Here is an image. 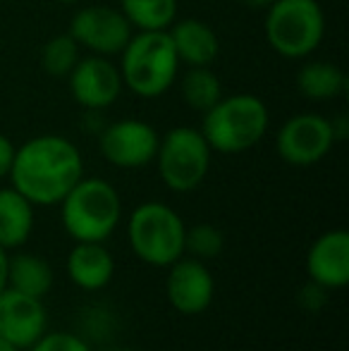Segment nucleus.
Masks as SVG:
<instances>
[{"label": "nucleus", "instance_id": "nucleus-11", "mask_svg": "<svg viewBox=\"0 0 349 351\" xmlns=\"http://www.w3.org/2000/svg\"><path fill=\"white\" fill-rule=\"evenodd\" d=\"M67 84H70L75 103L86 110H106V108L115 106L125 88L120 67L110 58L93 56V53L80 58L75 70L67 77Z\"/></svg>", "mask_w": 349, "mask_h": 351}, {"label": "nucleus", "instance_id": "nucleus-17", "mask_svg": "<svg viewBox=\"0 0 349 351\" xmlns=\"http://www.w3.org/2000/svg\"><path fill=\"white\" fill-rule=\"evenodd\" d=\"M34 204L14 186L0 189V246L5 251L19 249L32 237Z\"/></svg>", "mask_w": 349, "mask_h": 351}, {"label": "nucleus", "instance_id": "nucleus-30", "mask_svg": "<svg viewBox=\"0 0 349 351\" xmlns=\"http://www.w3.org/2000/svg\"><path fill=\"white\" fill-rule=\"evenodd\" d=\"M56 3H65V5H75V3H82V0H56Z\"/></svg>", "mask_w": 349, "mask_h": 351}, {"label": "nucleus", "instance_id": "nucleus-23", "mask_svg": "<svg viewBox=\"0 0 349 351\" xmlns=\"http://www.w3.org/2000/svg\"><path fill=\"white\" fill-rule=\"evenodd\" d=\"M223 246H225V237L215 225L201 222V225L186 227L184 251H189L194 258H199V261L215 258V256L223 251Z\"/></svg>", "mask_w": 349, "mask_h": 351}, {"label": "nucleus", "instance_id": "nucleus-28", "mask_svg": "<svg viewBox=\"0 0 349 351\" xmlns=\"http://www.w3.org/2000/svg\"><path fill=\"white\" fill-rule=\"evenodd\" d=\"M239 3L244 5V8L247 10H268L270 8V3H273V0H239Z\"/></svg>", "mask_w": 349, "mask_h": 351}, {"label": "nucleus", "instance_id": "nucleus-15", "mask_svg": "<svg viewBox=\"0 0 349 351\" xmlns=\"http://www.w3.org/2000/svg\"><path fill=\"white\" fill-rule=\"evenodd\" d=\"M168 36L173 43L180 65L186 67H213L220 53L218 34L204 19H175L168 27Z\"/></svg>", "mask_w": 349, "mask_h": 351}, {"label": "nucleus", "instance_id": "nucleus-8", "mask_svg": "<svg viewBox=\"0 0 349 351\" xmlns=\"http://www.w3.org/2000/svg\"><path fill=\"white\" fill-rule=\"evenodd\" d=\"M278 156L287 165L309 167L321 162L335 146V134H333L330 120L318 112H299L289 117L275 136Z\"/></svg>", "mask_w": 349, "mask_h": 351}, {"label": "nucleus", "instance_id": "nucleus-18", "mask_svg": "<svg viewBox=\"0 0 349 351\" xmlns=\"http://www.w3.org/2000/svg\"><path fill=\"white\" fill-rule=\"evenodd\" d=\"M297 88L306 101H333L347 91V77L337 65L326 60L304 62L297 72Z\"/></svg>", "mask_w": 349, "mask_h": 351}, {"label": "nucleus", "instance_id": "nucleus-27", "mask_svg": "<svg viewBox=\"0 0 349 351\" xmlns=\"http://www.w3.org/2000/svg\"><path fill=\"white\" fill-rule=\"evenodd\" d=\"M8 258H10L8 251L0 246V291L8 287Z\"/></svg>", "mask_w": 349, "mask_h": 351}, {"label": "nucleus", "instance_id": "nucleus-26", "mask_svg": "<svg viewBox=\"0 0 349 351\" xmlns=\"http://www.w3.org/2000/svg\"><path fill=\"white\" fill-rule=\"evenodd\" d=\"M12 158H14V143L5 134H0V180H5V177L10 175Z\"/></svg>", "mask_w": 349, "mask_h": 351}, {"label": "nucleus", "instance_id": "nucleus-6", "mask_svg": "<svg viewBox=\"0 0 349 351\" xmlns=\"http://www.w3.org/2000/svg\"><path fill=\"white\" fill-rule=\"evenodd\" d=\"M186 225L168 204L146 201L127 220V239L139 261L154 268H168L184 256Z\"/></svg>", "mask_w": 349, "mask_h": 351}, {"label": "nucleus", "instance_id": "nucleus-20", "mask_svg": "<svg viewBox=\"0 0 349 351\" xmlns=\"http://www.w3.org/2000/svg\"><path fill=\"white\" fill-rule=\"evenodd\" d=\"M120 12L136 32H168L177 19V0H120Z\"/></svg>", "mask_w": 349, "mask_h": 351}, {"label": "nucleus", "instance_id": "nucleus-19", "mask_svg": "<svg viewBox=\"0 0 349 351\" xmlns=\"http://www.w3.org/2000/svg\"><path fill=\"white\" fill-rule=\"evenodd\" d=\"M8 287L22 291V294L43 299L53 287L51 263L36 254L12 256L8 258Z\"/></svg>", "mask_w": 349, "mask_h": 351}, {"label": "nucleus", "instance_id": "nucleus-3", "mask_svg": "<svg viewBox=\"0 0 349 351\" xmlns=\"http://www.w3.org/2000/svg\"><path fill=\"white\" fill-rule=\"evenodd\" d=\"M122 84L139 98H158L170 91L180 60L168 32H136L120 53Z\"/></svg>", "mask_w": 349, "mask_h": 351}, {"label": "nucleus", "instance_id": "nucleus-24", "mask_svg": "<svg viewBox=\"0 0 349 351\" xmlns=\"http://www.w3.org/2000/svg\"><path fill=\"white\" fill-rule=\"evenodd\" d=\"M29 351H91V347L72 332H43Z\"/></svg>", "mask_w": 349, "mask_h": 351}, {"label": "nucleus", "instance_id": "nucleus-9", "mask_svg": "<svg viewBox=\"0 0 349 351\" xmlns=\"http://www.w3.org/2000/svg\"><path fill=\"white\" fill-rule=\"evenodd\" d=\"M132 34L134 29L120 12V8L110 5H86L77 10L70 24V36L80 43V48L103 58L120 56Z\"/></svg>", "mask_w": 349, "mask_h": 351}, {"label": "nucleus", "instance_id": "nucleus-14", "mask_svg": "<svg viewBox=\"0 0 349 351\" xmlns=\"http://www.w3.org/2000/svg\"><path fill=\"white\" fill-rule=\"evenodd\" d=\"M309 280L328 291L349 285V232L330 230L311 244L306 254Z\"/></svg>", "mask_w": 349, "mask_h": 351}, {"label": "nucleus", "instance_id": "nucleus-16", "mask_svg": "<svg viewBox=\"0 0 349 351\" xmlns=\"http://www.w3.org/2000/svg\"><path fill=\"white\" fill-rule=\"evenodd\" d=\"M115 275L112 254L101 241H77L67 256V278L84 291H98Z\"/></svg>", "mask_w": 349, "mask_h": 351}, {"label": "nucleus", "instance_id": "nucleus-31", "mask_svg": "<svg viewBox=\"0 0 349 351\" xmlns=\"http://www.w3.org/2000/svg\"><path fill=\"white\" fill-rule=\"evenodd\" d=\"M110 351H136V349H127V347H117V349H110Z\"/></svg>", "mask_w": 349, "mask_h": 351}, {"label": "nucleus", "instance_id": "nucleus-12", "mask_svg": "<svg viewBox=\"0 0 349 351\" xmlns=\"http://www.w3.org/2000/svg\"><path fill=\"white\" fill-rule=\"evenodd\" d=\"M46 306L36 296L5 287L0 291V339L17 349H29L46 332Z\"/></svg>", "mask_w": 349, "mask_h": 351}, {"label": "nucleus", "instance_id": "nucleus-25", "mask_svg": "<svg viewBox=\"0 0 349 351\" xmlns=\"http://www.w3.org/2000/svg\"><path fill=\"white\" fill-rule=\"evenodd\" d=\"M326 294H328L326 287H321V285H316V282L309 280L306 285L299 289V306L306 308V311L323 308V306H326Z\"/></svg>", "mask_w": 349, "mask_h": 351}, {"label": "nucleus", "instance_id": "nucleus-22", "mask_svg": "<svg viewBox=\"0 0 349 351\" xmlns=\"http://www.w3.org/2000/svg\"><path fill=\"white\" fill-rule=\"evenodd\" d=\"M82 58V48L75 38L67 34H58L51 36L46 43L41 46V70L53 79H67L70 72L75 70V65Z\"/></svg>", "mask_w": 349, "mask_h": 351}, {"label": "nucleus", "instance_id": "nucleus-1", "mask_svg": "<svg viewBox=\"0 0 349 351\" xmlns=\"http://www.w3.org/2000/svg\"><path fill=\"white\" fill-rule=\"evenodd\" d=\"M8 177L14 189L34 206H58L84 177V158L65 136H34L14 148Z\"/></svg>", "mask_w": 349, "mask_h": 351}, {"label": "nucleus", "instance_id": "nucleus-5", "mask_svg": "<svg viewBox=\"0 0 349 351\" xmlns=\"http://www.w3.org/2000/svg\"><path fill=\"white\" fill-rule=\"evenodd\" d=\"M263 34L280 58L304 60L326 36V14L316 0H273L265 10Z\"/></svg>", "mask_w": 349, "mask_h": 351}, {"label": "nucleus", "instance_id": "nucleus-10", "mask_svg": "<svg viewBox=\"0 0 349 351\" xmlns=\"http://www.w3.org/2000/svg\"><path fill=\"white\" fill-rule=\"evenodd\" d=\"M158 141V132L149 122L127 117V120L112 122L101 132L98 148L110 165L120 170H139L156 160Z\"/></svg>", "mask_w": 349, "mask_h": 351}, {"label": "nucleus", "instance_id": "nucleus-4", "mask_svg": "<svg viewBox=\"0 0 349 351\" xmlns=\"http://www.w3.org/2000/svg\"><path fill=\"white\" fill-rule=\"evenodd\" d=\"M122 201L117 189L101 177H82L60 201V220L75 241H106L117 230Z\"/></svg>", "mask_w": 349, "mask_h": 351}, {"label": "nucleus", "instance_id": "nucleus-2", "mask_svg": "<svg viewBox=\"0 0 349 351\" xmlns=\"http://www.w3.org/2000/svg\"><path fill=\"white\" fill-rule=\"evenodd\" d=\"M268 106L261 98L254 93H232L204 112L201 134L210 151L237 156L256 146L268 132Z\"/></svg>", "mask_w": 349, "mask_h": 351}, {"label": "nucleus", "instance_id": "nucleus-21", "mask_svg": "<svg viewBox=\"0 0 349 351\" xmlns=\"http://www.w3.org/2000/svg\"><path fill=\"white\" fill-rule=\"evenodd\" d=\"M180 91L186 106L199 112L210 110L225 96L223 84L210 67H189L184 77L180 79Z\"/></svg>", "mask_w": 349, "mask_h": 351}, {"label": "nucleus", "instance_id": "nucleus-29", "mask_svg": "<svg viewBox=\"0 0 349 351\" xmlns=\"http://www.w3.org/2000/svg\"><path fill=\"white\" fill-rule=\"evenodd\" d=\"M0 351H19V349L12 347L10 342H5V339H0Z\"/></svg>", "mask_w": 349, "mask_h": 351}, {"label": "nucleus", "instance_id": "nucleus-7", "mask_svg": "<svg viewBox=\"0 0 349 351\" xmlns=\"http://www.w3.org/2000/svg\"><path fill=\"white\" fill-rule=\"evenodd\" d=\"M210 146L201 130L173 127L160 136L156 160L163 184L177 194H189L204 184L210 167Z\"/></svg>", "mask_w": 349, "mask_h": 351}, {"label": "nucleus", "instance_id": "nucleus-13", "mask_svg": "<svg viewBox=\"0 0 349 351\" xmlns=\"http://www.w3.org/2000/svg\"><path fill=\"white\" fill-rule=\"evenodd\" d=\"M168 282H165V294L170 306L182 315H199L210 306L215 294V282L210 270L199 258H177L168 265Z\"/></svg>", "mask_w": 349, "mask_h": 351}]
</instances>
